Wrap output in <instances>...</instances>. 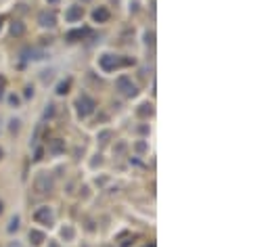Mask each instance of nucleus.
<instances>
[{
	"mask_svg": "<svg viewBox=\"0 0 270 247\" xmlns=\"http://www.w3.org/2000/svg\"><path fill=\"white\" fill-rule=\"evenodd\" d=\"M34 189H36L40 195L51 193V190L54 189V178H53V174H48V172H40V174L36 176V178H34Z\"/></svg>",
	"mask_w": 270,
	"mask_h": 247,
	"instance_id": "obj_1",
	"label": "nucleus"
},
{
	"mask_svg": "<svg viewBox=\"0 0 270 247\" xmlns=\"http://www.w3.org/2000/svg\"><path fill=\"white\" fill-rule=\"evenodd\" d=\"M115 88H117V93L120 95H124V96H128V98H132V96H136V84L130 80L128 76H120L117 77V82H115Z\"/></svg>",
	"mask_w": 270,
	"mask_h": 247,
	"instance_id": "obj_2",
	"label": "nucleus"
},
{
	"mask_svg": "<svg viewBox=\"0 0 270 247\" xmlns=\"http://www.w3.org/2000/svg\"><path fill=\"white\" fill-rule=\"evenodd\" d=\"M94 107H96L94 98H90L88 95H82L78 101H75V109H78V115H80V117L92 115V114H94Z\"/></svg>",
	"mask_w": 270,
	"mask_h": 247,
	"instance_id": "obj_3",
	"label": "nucleus"
},
{
	"mask_svg": "<svg viewBox=\"0 0 270 247\" xmlns=\"http://www.w3.org/2000/svg\"><path fill=\"white\" fill-rule=\"evenodd\" d=\"M99 63H101V67L105 69V72H113V69L122 67V65H130V63H134V61H130V59H120V57H115V55H103Z\"/></svg>",
	"mask_w": 270,
	"mask_h": 247,
	"instance_id": "obj_4",
	"label": "nucleus"
},
{
	"mask_svg": "<svg viewBox=\"0 0 270 247\" xmlns=\"http://www.w3.org/2000/svg\"><path fill=\"white\" fill-rule=\"evenodd\" d=\"M34 220L40 222V224H48V227H51L53 220H54V214H53L51 208L44 206V208H38L36 211H34Z\"/></svg>",
	"mask_w": 270,
	"mask_h": 247,
	"instance_id": "obj_5",
	"label": "nucleus"
},
{
	"mask_svg": "<svg viewBox=\"0 0 270 247\" xmlns=\"http://www.w3.org/2000/svg\"><path fill=\"white\" fill-rule=\"evenodd\" d=\"M38 23L42 27H54V25H57V15H54L53 11H40Z\"/></svg>",
	"mask_w": 270,
	"mask_h": 247,
	"instance_id": "obj_6",
	"label": "nucleus"
},
{
	"mask_svg": "<svg viewBox=\"0 0 270 247\" xmlns=\"http://www.w3.org/2000/svg\"><path fill=\"white\" fill-rule=\"evenodd\" d=\"M21 57H23V59H30V61H40V59L46 57V53L42 51V48L30 46V48H25V51L21 53Z\"/></svg>",
	"mask_w": 270,
	"mask_h": 247,
	"instance_id": "obj_7",
	"label": "nucleus"
},
{
	"mask_svg": "<svg viewBox=\"0 0 270 247\" xmlns=\"http://www.w3.org/2000/svg\"><path fill=\"white\" fill-rule=\"evenodd\" d=\"M82 15H84V9H82V6H75V4L69 6V9L65 11V19L72 21V23H73V21H80Z\"/></svg>",
	"mask_w": 270,
	"mask_h": 247,
	"instance_id": "obj_8",
	"label": "nucleus"
},
{
	"mask_svg": "<svg viewBox=\"0 0 270 247\" xmlns=\"http://www.w3.org/2000/svg\"><path fill=\"white\" fill-rule=\"evenodd\" d=\"M65 151V140H61V138H54L48 143V153H54V155H59V153H63Z\"/></svg>",
	"mask_w": 270,
	"mask_h": 247,
	"instance_id": "obj_9",
	"label": "nucleus"
},
{
	"mask_svg": "<svg viewBox=\"0 0 270 247\" xmlns=\"http://www.w3.org/2000/svg\"><path fill=\"white\" fill-rule=\"evenodd\" d=\"M92 19L96 21V23H105V21H109V11L105 9V6H99V9L92 11Z\"/></svg>",
	"mask_w": 270,
	"mask_h": 247,
	"instance_id": "obj_10",
	"label": "nucleus"
},
{
	"mask_svg": "<svg viewBox=\"0 0 270 247\" xmlns=\"http://www.w3.org/2000/svg\"><path fill=\"white\" fill-rule=\"evenodd\" d=\"M86 34H88V30H73V32H67V34H65V38H67L69 42H75V40L84 38Z\"/></svg>",
	"mask_w": 270,
	"mask_h": 247,
	"instance_id": "obj_11",
	"label": "nucleus"
},
{
	"mask_svg": "<svg viewBox=\"0 0 270 247\" xmlns=\"http://www.w3.org/2000/svg\"><path fill=\"white\" fill-rule=\"evenodd\" d=\"M30 241L32 245H40L44 241V232H40V230H30Z\"/></svg>",
	"mask_w": 270,
	"mask_h": 247,
	"instance_id": "obj_12",
	"label": "nucleus"
},
{
	"mask_svg": "<svg viewBox=\"0 0 270 247\" xmlns=\"http://www.w3.org/2000/svg\"><path fill=\"white\" fill-rule=\"evenodd\" d=\"M23 32H25V27H23L21 21H15V23L11 25V34H13V36H21Z\"/></svg>",
	"mask_w": 270,
	"mask_h": 247,
	"instance_id": "obj_13",
	"label": "nucleus"
},
{
	"mask_svg": "<svg viewBox=\"0 0 270 247\" xmlns=\"http://www.w3.org/2000/svg\"><path fill=\"white\" fill-rule=\"evenodd\" d=\"M69 86H72V80H63V82H59V86H57V95H65V93H69Z\"/></svg>",
	"mask_w": 270,
	"mask_h": 247,
	"instance_id": "obj_14",
	"label": "nucleus"
},
{
	"mask_svg": "<svg viewBox=\"0 0 270 247\" xmlns=\"http://www.w3.org/2000/svg\"><path fill=\"white\" fill-rule=\"evenodd\" d=\"M153 114V107L151 105H141V109H138V115L141 117H147V115H151Z\"/></svg>",
	"mask_w": 270,
	"mask_h": 247,
	"instance_id": "obj_15",
	"label": "nucleus"
},
{
	"mask_svg": "<svg viewBox=\"0 0 270 247\" xmlns=\"http://www.w3.org/2000/svg\"><path fill=\"white\" fill-rule=\"evenodd\" d=\"M17 228H19V216H13V218H11V222H9V232L17 230Z\"/></svg>",
	"mask_w": 270,
	"mask_h": 247,
	"instance_id": "obj_16",
	"label": "nucleus"
},
{
	"mask_svg": "<svg viewBox=\"0 0 270 247\" xmlns=\"http://www.w3.org/2000/svg\"><path fill=\"white\" fill-rule=\"evenodd\" d=\"M61 235H63V239H67V241H69V239H73V228L72 227H65L63 230H61Z\"/></svg>",
	"mask_w": 270,
	"mask_h": 247,
	"instance_id": "obj_17",
	"label": "nucleus"
},
{
	"mask_svg": "<svg viewBox=\"0 0 270 247\" xmlns=\"http://www.w3.org/2000/svg\"><path fill=\"white\" fill-rule=\"evenodd\" d=\"M144 42H147L149 46H153L155 44V34L153 32H147V34H144Z\"/></svg>",
	"mask_w": 270,
	"mask_h": 247,
	"instance_id": "obj_18",
	"label": "nucleus"
},
{
	"mask_svg": "<svg viewBox=\"0 0 270 247\" xmlns=\"http://www.w3.org/2000/svg\"><path fill=\"white\" fill-rule=\"evenodd\" d=\"M53 114H54V105H48L46 111H44V117H51Z\"/></svg>",
	"mask_w": 270,
	"mask_h": 247,
	"instance_id": "obj_19",
	"label": "nucleus"
},
{
	"mask_svg": "<svg viewBox=\"0 0 270 247\" xmlns=\"http://www.w3.org/2000/svg\"><path fill=\"white\" fill-rule=\"evenodd\" d=\"M9 103L17 107V105H19V96H17V95H11V96H9Z\"/></svg>",
	"mask_w": 270,
	"mask_h": 247,
	"instance_id": "obj_20",
	"label": "nucleus"
},
{
	"mask_svg": "<svg viewBox=\"0 0 270 247\" xmlns=\"http://www.w3.org/2000/svg\"><path fill=\"white\" fill-rule=\"evenodd\" d=\"M109 136H111V132H103L101 136H99V138H101V143H107V138H109Z\"/></svg>",
	"mask_w": 270,
	"mask_h": 247,
	"instance_id": "obj_21",
	"label": "nucleus"
},
{
	"mask_svg": "<svg viewBox=\"0 0 270 247\" xmlns=\"http://www.w3.org/2000/svg\"><path fill=\"white\" fill-rule=\"evenodd\" d=\"M4 95V77H0V98Z\"/></svg>",
	"mask_w": 270,
	"mask_h": 247,
	"instance_id": "obj_22",
	"label": "nucleus"
},
{
	"mask_svg": "<svg viewBox=\"0 0 270 247\" xmlns=\"http://www.w3.org/2000/svg\"><path fill=\"white\" fill-rule=\"evenodd\" d=\"M6 247H23L21 243H19V241H11L9 245H6Z\"/></svg>",
	"mask_w": 270,
	"mask_h": 247,
	"instance_id": "obj_23",
	"label": "nucleus"
},
{
	"mask_svg": "<svg viewBox=\"0 0 270 247\" xmlns=\"http://www.w3.org/2000/svg\"><path fill=\"white\" fill-rule=\"evenodd\" d=\"M19 122H17V119H13V122H11V130H17L19 128V126H17Z\"/></svg>",
	"mask_w": 270,
	"mask_h": 247,
	"instance_id": "obj_24",
	"label": "nucleus"
},
{
	"mask_svg": "<svg viewBox=\"0 0 270 247\" xmlns=\"http://www.w3.org/2000/svg\"><path fill=\"white\" fill-rule=\"evenodd\" d=\"M136 149H138V151H144V149H147V145H144V143H138Z\"/></svg>",
	"mask_w": 270,
	"mask_h": 247,
	"instance_id": "obj_25",
	"label": "nucleus"
},
{
	"mask_svg": "<svg viewBox=\"0 0 270 247\" xmlns=\"http://www.w3.org/2000/svg\"><path fill=\"white\" fill-rule=\"evenodd\" d=\"M48 247H59V243H54V241H51V243H48Z\"/></svg>",
	"mask_w": 270,
	"mask_h": 247,
	"instance_id": "obj_26",
	"label": "nucleus"
},
{
	"mask_svg": "<svg viewBox=\"0 0 270 247\" xmlns=\"http://www.w3.org/2000/svg\"><path fill=\"white\" fill-rule=\"evenodd\" d=\"M46 2H48V4H57L59 0H46Z\"/></svg>",
	"mask_w": 270,
	"mask_h": 247,
	"instance_id": "obj_27",
	"label": "nucleus"
},
{
	"mask_svg": "<svg viewBox=\"0 0 270 247\" xmlns=\"http://www.w3.org/2000/svg\"><path fill=\"white\" fill-rule=\"evenodd\" d=\"M0 214H2V203H0Z\"/></svg>",
	"mask_w": 270,
	"mask_h": 247,
	"instance_id": "obj_28",
	"label": "nucleus"
},
{
	"mask_svg": "<svg viewBox=\"0 0 270 247\" xmlns=\"http://www.w3.org/2000/svg\"><path fill=\"white\" fill-rule=\"evenodd\" d=\"M0 30H2V19H0Z\"/></svg>",
	"mask_w": 270,
	"mask_h": 247,
	"instance_id": "obj_29",
	"label": "nucleus"
},
{
	"mask_svg": "<svg viewBox=\"0 0 270 247\" xmlns=\"http://www.w3.org/2000/svg\"><path fill=\"white\" fill-rule=\"evenodd\" d=\"M0 159H2V149H0Z\"/></svg>",
	"mask_w": 270,
	"mask_h": 247,
	"instance_id": "obj_30",
	"label": "nucleus"
},
{
	"mask_svg": "<svg viewBox=\"0 0 270 247\" xmlns=\"http://www.w3.org/2000/svg\"><path fill=\"white\" fill-rule=\"evenodd\" d=\"M84 2H86V0H84Z\"/></svg>",
	"mask_w": 270,
	"mask_h": 247,
	"instance_id": "obj_31",
	"label": "nucleus"
}]
</instances>
